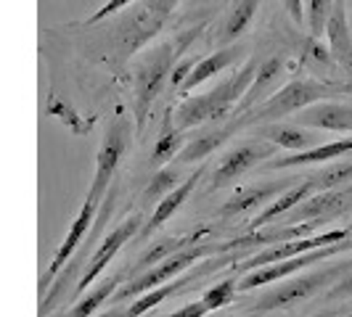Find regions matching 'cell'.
I'll use <instances>...</instances> for the list:
<instances>
[{
    "instance_id": "20",
    "label": "cell",
    "mask_w": 352,
    "mask_h": 317,
    "mask_svg": "<svg viewBox=\"0 0 352 317\" xmlns=\"http://www.w3.org/2000/svg\"><path fill=\"white\" fill-rule=\"evenodd\" d=\"M313 193H318V180L316 175H307V177H300V183H294L289 191H283L276 201H270L267 207H265L254 220H252V225L247 228L249 230H257V228H265L267 222H276V220H281L286 217L292 209H297L305 198H310Z\"/></svg>"
},
{
    "instance_id": "18",
    "label": "cell",
    "mask_w": 352,
    "mask_h": 317,
    "mask_svg": "<svg viewBox=\"0 0 352 317\" xmlns=\"http://www.w3.org/2000/svg\"><path fill=\"white\" fill-rule=\"evenodd\" d=\"M323 37L329 43L331 58H334L342 69L352 71V30H350V19H347L344 0H334L331 3V14H329V21H326Z\"/></svg>"
},
{
    "instance_id": "3",
    "label": "cell",
    "mask_w": 352,
    "mask_h": 317,
    "mask_svg": "<svg viewBox=\"0 0 352 317\" xmlns=\"http://www.w3.org/2000/svg\"><path fill=\"white\" fill-rule=\"evenodd\" d=\"M339 93H344V90H342V85H334V82H320V80H310V77L292 80L283 88L276 90L270 98H265L257 108H252L244 119H247V127L278 122L283 117L300 114L307 106L320 104V101H331Z\"/></svg>"
},
{
    "instance_id": "37",
    "label": "cell",
    "mask_w": 352,
    "mask_h": 317,
    "mask_svg": "<svg viewBox=\"0 0 352 317\" xmlns=\"http://www.w3.org/2000/svg\"><path fill=\"white\" fill-rule=\"evenodd\" d=\"M342 90H344V93H352V82L350 85H342Z\"/></svg>"
},
{
    "instance_id": "25",
    "label": "cell",
    "mask_w": 352,
    "mask_h": 317,
    "mask_svg": "<svg viewBox=\"0 0 352 317\" xmlns=\"http://www.w3.org/2000/svg\"><path fill=\"white\" fill-rule=\"evenodd\" d=\"M124 278H127V272H122V270L111 272V275H109V278H104V281L98 283V285H96L90 294H85V296L80 299V304H77V307H69L64 317H93L96 312H98V307H104L106 301L111 299V294L117 291V283H122Z\"/></svg>"
},
{
    "instance_id": "13",
    "label": "cell",
    "mask_w": 352,
    "mask_h": 317,
    "mask_svg": "<svg viewBox=\"0 0 352 317\" xmlns=\"http://www.w3.org/2000/svg\"><path fill=\"white\" fill-rule=\"evenodd\" d=\"M352 209V183L342 185V188H331V191H318L310 198H305L297 209L286 214V222L300 225V222H316V225H326V220L339 217L342 211Z\"/></svg>"
},
{
    "instance_id": "33",
    "label": "cell",
    "mask_w": 352,
    "mask_h": 317,
    "mask_svg": "<svg viewBox=\"0 0 352 317\" xmlns=\"http://www.w3.org/2000/svg\"><path fill=\"white\" fill-rule=\"evenodd\" d=\"M344 299H352V270L342 281H336L329 288V294H326V301H344Z\"/></svg>"
},
{
    "instance_id": "36",
    "label": "cell",
    "mask_w": 352,
    "mask_h": 317,
    "mask_svg": "<svg viewBox=\"0 0 352 317\" xmlns=\"http://www.w3.org/2000/svg\"><path fill=\"white\" fill-rule=\"evenodd\" d=\"M283 8L294 24H300V27L305 24V0H283Z\"/></svg>"
},
{
    "instance_id": "30",
    "label": "cell",
    "mask_w": 352,
    "mask_h": 317,
    "mask_svg": "<svg viewBox=\"0 0 352 317\" xmlns=\"http://www.w3.org/2000/svg\"><path fill=\"white\" fill-rule=\"evenodd\" d=\"M236 294H239V281L230 275L226 281L214 283L210 291H204L201 301L207 304L210 312H217V309H223V307H230V304L236 301Z\"/></svg>"
},
{
    "instance_id": "26",
    "label": "cell",
    "mask_w": 352,
    "mask_h": 317,
    "mask_svg": "<svg viewBox=\"0 0 352 317\" xmlns=\"http://www.w3.org/2000/svg\"><path fill=\"white\" fill-rule=\"evenodd\" d=\"M183 148V130H177L175 119H173V111L164 114V122H162V130H159V138L154 143V151H151V164L154 167H164L167 161L177 158Z\"/></svg>"
},
{
    "instance_id": "6",
    "label": "cell",
    "mask_w": 352,
    "mask_h": 317,
    "mask_svg": "<svg viewBox=\"0 0 352 317\" xmlns=\"http://www.w3.org/2000/svg\"><path fill=\"white\" fill-rule=\"evenodd\" d=\"M130 138H133V124H130V117H122L117 114L104 132V143L96 154V169H93V180H90L88 193L93 201H104L106 191L111 188L114 183V175L120 169V161L127 154V145H130Z\"/></svg>"
},
{
    "instance_id": "15",
    "label": "cell",
    "mask_w": 352,
    "mask_h": 317,
    "mask_svg": "<svg viewBox=\"0 0 352 317\" xmlns=\"http://www.w3.org/2000/svg\"><path fill=\"white\" fill-rule=\"evenodd\" d=\"M244 127H247L244 117H228L226 124H217V127H212V130H207V132H201V135H196V138L186 143L180 148V154H177V164L186 167V164H199V161L210 158L217 148H223Z\"/></svg>"
},
{
    "instance_id": "28",
    "label": "cell",
    "mask_w": 352,
    "mask_h": 317,
    "mask_svg": "<svg viewBox=\"0 0 352 317\" xmlns=\"http://www.w3.org/2000/svg\"><path fill=\"white\" fill-rule=\"evenodd\" d=\"M257 8H260V0H239L233 5V11L228 14V19H226V24H223V40L230 43L241 32H247L252 19L257 14Z\"/></svg>"
},
{
    "instance_id": "31",
    "label": "cell",
    "mask_w": 352,
    "mask_h": 317,
    "mask_svg": "<svg viewBox=\"0 0 352 317\" xmlns=\"http://www.w3.org/2000/svg\"><path fill=\"white\" fill-rule=\"evenodd\" d=\"M331 3H334V0H310V3H307L305 24L310 27V35L313 37H323L326 21H329V14H331Z\"/></svg>"
},
{
    "instance_id": "9",
    "label": "cell",
    "mask_w": 352,
    "mask_h": 317,
    "mask_svg": "<svg viewBox=\"0 0 352 317\" xmlns=\"http://www.w3.org/2000/svg\"><path fill=\"white\" fill-rule=\"evenodd\" d=\"M273 156H276V145L263 141V138H254V141L241 143V145L230 148L228 154L220 158L217 169L212 172L210 188L212 191H220V188L230 185L233 180H239L241 175L252 172L254 167H260V164H265L267 158H273Z\"/></svg>"
},
{
    "instance_id": "5",
    "label": "cell",
    "mask_w": 352,
    "mask_h": 317,
    "mask_svg": "<svg viewBox=\"0 0 352 317\" xmlns=\"http://www.w3.org/2000/svg\"><path fill=\"white\" fill-rule=\"evenodd\" d=\"M175 45L173 43H157L151 51H146L135 67V95H133V117H135V130L143 132L148 122V114L162 95L164 85L170 82V74L175 67Z\"/></svg>"
},
{
    "instance_id": "32",
    "label": "cell",
    "mask_w": 352,
    "mask_h": 317,
    "mask_svg": "<svg viewBox=\"0 0 352 317\" xmlns=\"http://www.w3.org/2000/svg\"><path fill=\"white\" fill-rule=\"evenodd\" d=\"M130 3H135V0H106L104 5L96 11V14H90L88 24H98V21H104V19L114 16V14H120V11H124Z\"/></svg>"
},
{
    "instance_id": "12",
    "label": "cell",
    "mask_w": 352,
    "mask_h": 317,
    "mask_svg": "<svg viewBox=\"0 0 352 317\" xmlns=\"http://www.w3.org/2000/svg\"><path fill=\"white\" fill-rule=\"evenodd\" d=\"M98 201H93L90 196H85V201H82V207L77 211V217L72 220L69 230H67V235H64V241H61V246L56 248V257H53V262L48 264V270L43 272V278H40V296L51 288V283L56 281V275L69 264V259L74 257V251L80 248V244L85 241V235L90 233L93 228V222H96V214H98Z\"/></svg>"
},
{
    "instance_id": "27",
    "label": "cell",
    "mask_w": 352,
    "mask_h": 317,
    "mask_svg": "<svg viewBox=\"0 0 352 317\" xmlns=\"http://www.w3.org/2000/svg\"><path fill=\"white\" fill-rule=\"evenodd\" d=\"M186 177L188 175H183V164H173V167L164 164V167H159L157 172H154V177L148 180L146 191H143V201L151 204V207H157L159 201L170 193V191H175Z\"/></svg>"
},
{
    "instance_id": "38",
    "label": "cell",
    "mask_w": 352,
    "mask_h": 317,
    "mask_svg": "<svg viewBox=\"0 0 352 317\" xmlns=\"http://www.w3.org/2000/svg\"><path fill=\"white\" fill-rule=\"evenodd\" d=\"M239 317H265V315H254V312H247V315H239Z\"/></svg>"
},
{
    "instance_id": "10",
    "label": "cell",
    "mask_w": 352,
    "mask_h": 317,
    "mask_svg": "<svg viewBox=\"0 0 352 317\" xmlns=\"http://www.w3.org/2000/svg\"><path fill=\"white\" fill-rule=\"evenodd\" d=\"M180 0H143V5L135 11V16L127 21L122 32L124 56L138 53L148 43L154 40L157 32L167 24V19L173 16Z\"/></svg>"
},
{
    "instance_id": "7",
    "label": "cell",
    "mask_w": 352,
    "mask_h": 317,
    "mask_svg": "<svg viewBox=\"0 0 352 317\" xmlns=\"http://www.w3.org/2000/svg\"><path fill=\"white\" fill-rule=\"evenodd\" d=\"M352 251V235L336 241V244H329V246H320L316 251H307V254H300V257H292V259H283V262H273L265 264V267H257V270H249L244 272V278L239 281V291H254V288H263V285H273V283L283 281V278H292L302 270H307L310 264H320V262H331L334 257H342V254H350Z\"/></svg>"
},
{
    "instance_id": "1",
    "label": "cell",
    "mask_w": 352,
    "mask_h": 317,
    "mask_svg": "<svg viewBox=\"0 0 352 317\" xmlns=\"http://www.w3.org/2000/svg\"><path fill=\"white\" fill-rule=\"evenodd\" d=\"M254 71H257V64L249 61L247 67H241L239 71H233L230 77H226L223 82H217L210 93L186 98V101L173 111V119H175L177 130L186 132V130H194V127H199V124H204V122L228 119L230 114L236 111L239 101L244 98V93L249 90V85H252Z\"/></svg>"
},
{
    "instance_id": "23",
    "label": "cell",
    "mask_w": 352,
    "mask_h": 317,
    "mask_svg": "<svg viewBox=\"0 0 352 317\" xmlns=\"http://www.w3.org/2000/svg\"><path fill=\"white\" fill-rule=\"evenodd\" d=\"M241 56H244V48L228 45V48H223V51L210 53L207 58H199L196 67L191 69V74L186 77V82L180 85V90H183V93H191L194 88H199V85H204L207 80H212L214 74H220V71H226L228 67H233Z\"/></svg>"
},
{
    "instance_id": "21",
    "label": "cell",
    "mask_w": 352,
    "mask_h": 317,
    "mask_svg": "<svg viewBox=\"0 0 352 317\" xmlns=\"http://www.w3.org/2000/svg\"><path fill=\"white\" fill-rule=\"evenodd\" d=\"M263 141L283 148L286 154H300L316 145V132L297 122H270L263 124Z\"/></svg>"
},
{
    "instance_id": "14",
    "label": "cell",
    "mask_w": 352,
    "mask_h": 317,
    "mask_svg": "<svg viewBox=\"0 0 352 317\" xmlns=\"http://www.w3.org/2000/svg\"><path fill=\"white\" fill-rule=\"evenodd\" d=\"M297 180H263V183H254V185H247V188H239L236 193L230 196L228 201L217 209V217H244L249 211L260 209V207H267L270 201H276L283 191H289Z\"/></svg>"
},
{
    "instance_id": "35",
    "label": "cell",
    "mask_w": 352,
    "mask_h": 317,
    "mask_svg": "<svg viewBox=\"0 0 352 317\" xmlns=\"http://www.w3.org/2000/svg\"><path fill=\"white\" fill-rule=\"evenodd\" d=\"M196 67V58H183L177 67H173V74H170V82H173V88H180L183 82H186V77L191 74V69Z\"/></svg>"
},
{
    "instance_id": "29",
    "label": "cell",
    "mask_w": 352,
    "mask_h": 317,
    "mask_svg": "<svg viewBox=\"0 0 352 317\" xmlns=\"http://www.w3.org/2000/svg\"><path fill=\"white\" fill-rule=\"evenodd\" d=\"M318 191H331V188H342L352 183V158H336L329 161L320 172H316Z\"/></svg>"
},
{
    "instance_id": "24",
    "label": "cell",
    "mask_w": 352,
    "mask_h": 317,
    "mask_svg": "<svg viewBox=\"0 0 352 317\" xmlns=\"http://www.w3.org/2000/svg\"><path fill=\"white\" fill-rule=\"evenodd\" d=\"M204 235H207V230H196V233H188V235H170V238H159L154 246L148 248L146 254H143L138 262L130 267V278H135V275H141L143 270H148V267H154V264L164 262L167 257H173L177 251H183V248L194 246L199 241H204Z\"/></svg>"
},
{
    "instance_id": "8",
    "label": "cell",
    "mask_w": 352,
    "mask_h": 317,
    "mask_svg": "<svg viewBox=\"0 0 352 317\" xmlns=\"http://www.w3.org/2000/svg\"><path fill=\"white\" fill-rule=\"evenodd\" d=\"M141 217L138 214H133V217H127L122 220L120 225H114V228L106 233L104 238H101V244L96 246V251L90 254L88 264H85V270H82V275H80V281L74 285V294H72V301L77 299V296H82L85 291H88L93 283L98 281V275L104 272L109 264L114 262V257L120 254V248L127 244V241H133L135 235H138V230H141Z\"/></svg>"
},
{
    "instance_id": "17",
    "label": "cell",
    "mask_w": 352,
    "mask_h": 317,
    "mask_svg": "<svg viewBox=\"0 0 352 317\" xmlns=\"http://www.w3.org/2000/svg\"><path fill=\"white\" fill-rule=\"evenodd\" d=\"M294 122L310 130H323V132H352V106L320 101L300 111Z\"/></svg>"
},
{
    "instance_id": "22",
    "label": "cell",
    "mask_w": 352,
    "mask_h": 317,
    "mask_svg": "<svg viewBox=\"0 0 352 317\" xmlns=\"http://www.w3.org/2000/svg\"><path fill=\"white\" fill-rule=\"evenodd\" d=\"M281 71H283V61L278 58V56L267 58L263 67H257L252 85H249V90L244 93V98L239 101L236 111H233L230 117H247L252 108H257V106L263 104L265 95H267V90L273 88V82L281 77Z\"/></svg>"
},
{
    "instance_id": "39",
    "label": "cell",
    "mask_w": 352,
    "mask_h": 317,
    "mask_svg": "<svg viewBox=\"0 0 352 317\" xmlns=\"http://www.w3.org/2000/svg\"><path fill=\"white\" fill-rule=\"evenodd\" d=\"M350 233H352V228H350Z\"/></svg>"
},
{
    "instance_id": "16",
    "label": "cell",
    "mask_w": 352,
    "mask_h": 317,
    "mask_svg": "<svg viewBox=\"0 0 352 317\" xmlns=\"http://www.w3.org/2000/svg\"><path fill=\"white\" fill-rule=\"evenodd\" d=\"M352 154V138H342V141L323 143V145H313L300 154H283V156L267 158L260 164L265 172H276V169H294V167H310V164H329L336 158H344Z\"/></svg>"
},
{
    "instance_id": "4",
    "label": "cell",
    "mask_w": 352,
    "mask_h": 317,
    "mask_svg": "<svg viewBox=\"0 0 352 317\" xmlns=\"http://www.w3.org/2000/svg\"><path fill=\"white\" fill-rule=\"evenodd\" d=\"M226 251H230V244H204V241H199L194 246L183 248V251H177L173 257H167L164 262L143 270L141 275L130 278L122 288H117V291L111 294L109 301H111V307H114V304H127V301H133L135 296H141L146 291L157 288L162 283L177 278L180 272L191 270L196 262H204V259H210V257H220V254H226Z\"/></svg>"
},
{
    "instance_id": "19",
    "label": "cell",
    "mask_w": 352,
    "mask_h": 317,
    "mask_svg": "<svg viewBox=\"0 0 352 317\" xmlns=\"http://www.w3.org/2000/svg\"><path fill=\"white\" fill-rule=\"evenodd\" d=\"M201 175H204V167H196L191 175L186 177L180 185H177L175 191H170V193L164 196L162 201H159L157 207H154V211H151V217L146 220V225H143L141 230H138V235H141V241H148L154 233H157L173 214H175L186 201H188V196L194 193V188L199 185V180H201Z\"/></svg>"
},
{
    "instance_id": "34",
    "label": "cell",
    "mask_w": 352,
    "mask_h": 317,
    "mask_svg": "<svg viewBox=\"0 0 352 317\" xmlns=\"http://www.w3.org/2000/svg\"><path fill=\"white\" fill-rule=\"evenodd\" d=\"M207 315H210L207 304H204L201 299H196V301L183 304L180 309H175V312H170V315H164V317H207Z\"/></svg>"
},
{
    "instance_id": "2",
    "label": "cell",
    "mask_w": 352,
    "mask_h": 317,
    "mask_svg": "<svg viewBox=\"0 0 352 317\" xmlns=\"http://www.w3.org/2000/svg\"><path fill=\"white\" fill-rule=\"evenodd\" d=\"M352 270V259L339 262L334 267H323L316 272H305V275H292L283 281L273 283V288L263 291L260 296L249 301V309L254 315H267V312H278V309H292L297 304L316 299L320 291L331 288L336 281H342Z\"/></svg>"
},
{
    "instance_id": "11",
    "label": "cell",
    "mask_w": 352,
    "mask_h": 317,
    "mask_svg": "<svg viewBox=\"0 0 352 317\" xmlns=\"http://www.w3.org/2000/svg\"><path fill=\"white\" fill-rule=\"evenodd\" d=\"M347 235H352L350 228H334L316 233V235H302V238H294V241H283V244H276V246H267L265 251L254 254V257H247L241 264H236V270L239 272H249V270H257V267H265V264L283 262V259L300 257V254H307V251H316L320 246L336 244V241H342Z\"/></svg>"
}]
</instances>
